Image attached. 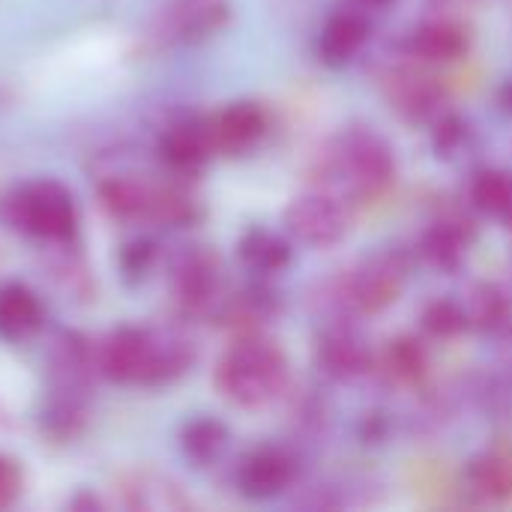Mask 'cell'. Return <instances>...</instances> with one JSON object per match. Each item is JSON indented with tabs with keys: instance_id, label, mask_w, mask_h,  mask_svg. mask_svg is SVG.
Instances as JSON below:
<instances>
[{
	"instance_id": "27",
	"label": "cell",
	"mask_w": 512,
	"mask_h": 512,
	"mask_svg": "<svg viewBox=\"0 0 512 512\" xmlns=\"http://www.w3.org/2000/svg\"><path fill=\"white\" fill-rule=\"evenodd\" d=\"M468 327H471L468 324V312L456 300H435L423 312V330L432 339H453V336L465 333Z\"/></svg>"
},
{
	"instance_id": "30",
	"label": "cell",
	"mask_w": 512,
	"mask_h": 512,
	"mask_svg": "<svg viewBox=\"0 0 512 512\" xmlns=\"http://www.w3.org/2000/svg\"><path fill=\"white\" fill-rule=\"evenodd\" d=\"M465 138V123L459 120V117H444L441 123H438V132H435V144H438V150H444V153H450V150H456L459 147V141Z\"/></svg>"
},
{
	"instance_id": "26",
	"label": "cell",
	"mask_w": 512,
	"mask_h": 512,
	"mask_svg": "<svg viewBox=\"0 0 512 512\" xmlns=\"http://www.w3.org/2000/svg\"><path fill=\"white\" fill-rule=\"evenodd\" d=\"M426 348L411 339V336H402L396 342L387 345L384 351V372L390 381H399V384H408V381H417L423 372H426Z\"/></svg>"
},
{
	"instance_id": "24",
	"label": "cell",
	"mask_w": 512,
	"mask_h": 512,
	"mask_svg": "<svg viewBox=\"0 0 512 512\" xmlns=\"http://www.w3.org/2000/svg\"><path fill=\"white\" fill-rule=\"evenodd\" d=\"M471 201L486 216H512V177L498 168L480 171L471 183Z\"/></svg>"
},
{
	"instance_id": "29",
	"label": "cell",
	"mask_w": 512,
	"mask_h": 512,
	"mask_svg": "<svg viewBox=\"0 0 512 512\" xmlns=\"http://www.w3.org/2000/svg\"><path fill=\"white\" fill-rule=\"evenodd\" d=\"M24 489V471L12 456L0 453V510L12 507Z\"/></svg>"
},
{
	"instance_id": "17",
	"label": "cell",
	"mask_w": 512,
	"mask_h": 512,
	"mask_svg": "<svg viewBox=\"0 0 512 512\" xmlns=\"http://www.w3.org/2000/svg\"><path fill=\"white\" fill-rule=\"evenodd\" d=\"M465 51H468V30L450 18L426 21L411 36V54L426 63H453Z\"/></svg>"
},
{
	"instance_id": "5",
	"label": "cell",
	"mask_w": 512,
	"mask_h": 512,
	"mask_svg": "<svg viewBox=\"0 0 512 512\" xmlns=\"http://www.w3.org/2000/svg\"><path fill=\"white\" fill-rule=\"evenodd\" d=\"M402 288H405V264L399 255L384 252L348 270V276H342L339 300L345 309L357 315H378L399 300Z\"/></svg>"
},
{
	"instance_id": "7",
	"label": "cell",
	"mask_w": 512,
	"mask_h": 512,
	"mask_svg": "<svg viewBox=\"0 0 512 512\" xmlns=\"http://www.w3.org/2000/svg\"><path fill=\"white\" fill-rule=\"evenodd\" d=\"M219 255L210 246H186L171 261V282L186 315H204L219 297Z\"/></svg>"
},
{
	"instance_id": "25",
	"label": "cell",
	"mask_w": 512,
	"mask_h": 512,
	"mask_svg": "<svg viewBox=\"0 0 512 512\" xmlns=\"http://www.w3.org/2000/svg\"><path fill=\"white\" fill-rule=\"evenodd\" d=\"M465 246H468V237L456 222H438L423 237V255L441 270H456L465 255Z\"/></svg>"
},
{
	"instance_id": "9",
	"label": "cell",
	"mask_w": 512,
	"mask_h": 512,
	"mask_svg": "<svg viewBox=\"0 0 512 512\" xmlns=\"http://www.w3.org/2000/svg\"><path fill=\"white\" fill-rule=\"evenodd\" d=\"M225 0H171L156 21L162 42H198L225 21Z\"/></svg>"
},
{
	"instance_id": "32",
	"label": "cell",
	"mask_w": 512,
	"mask_h": 512,
	"mask_svg": "<svg viewBox=\"0 0 512 512\" xmlns=\"http://www.w3.org/2000/svg\"><path fill=\"white\" fill-rule=\"evenodd\" d=\"M354 3H360L363 9H387L393 0H354Z\"/></svg>"
},
{
	"instance_id": "4",
	"label": "cell",
	"mask_w": 512,
	"mask_h": 512,
	"mask_svg": "<svg viewBox=\"0 0 512 512\" xmlns=\"http://www.w3.org/2000/svg\"><path fill=\"white\" fill-rule=\"evenodd\" d=\"M333 174L357 198L381 195L396 177L393 147L372 129H348L336 138L330 153Z\"/></svg>"
},
{
	"instance_id": "23",
	"label": "cell",
	"mask_w": 512,
	"mask_h": 512,
	"mask_svg": "<svg viewBox=\"0 0 512 512\" xmlns=\"http://www.w3.org/2000/svg\"><path fill=\"white\" fill-rule=\"evenodd\" d=\"M42 432L54 441H72L87 423V393L51 390L48 405L42 408Z\"/></svg>"
},
{
	"instance_id": "12",
	"label": "cell",
	"mask_w": 512,
	"mask_h": 512,
	"mask_svg": "<svg viewBox=\"0 0 512 512\" xmlns=\"http://www.w3.org/2000/svg\"><path fill=\"white\" fill-rule=\"evenodd\" d=\"M159 153L174 174H195L210 159V153H216L207 120L171 123L159 138Z\"/></svg>"
},
{
	"instance_id": "1",
	"label": "cell",
	"mask_w": 512,
	"mask_h": 512,
	"mask_svg": "<svg viewBox=\"0 0 512 512\" xmlns=\"http://www.w3.org/2000/svg\"><path fill=\"white\" fill-rule=\"evenodd\" d=\"M99 375L114 384L159 387L180 378L192 360V342L177 330L117 327L99 342Z\"/></svg>"
},
{
	"instance_id": "22",
	"label": "cell",
	"mask_w": 512,
	"mask_h": 512,
	"mask_svg": "<svg viewBox=\"0 0 512 512\" xmlns=\"http://www.w3.org/2000/svg\"><path fill=\"white\" fill-rule=\"evenodd\" d=\"M237 252H240L243 267H249L252 273H261V276L282 273L291 264V246H288V240L279 237V234H273V231H267V228L246 231Z\"/></svg>"
},
{
	"instance_id": "28",
	"label": "cell",
	"mask_w": 512,
	"mask_h": 512,
	"mask_svg": "<svg viewBox=\"0 0 512 512\" xmlns=\"http://www.w3.org/2000/svg\"><path fill=\"white\" fill-rule=\"evenodd\" d=\"M156 258V243L153 240H135L120 252V267L126 276H144Z\"/></svg>"
},
{
	"instance_id": "14",
	"label": "cell",
	"mask_w": 512,
	"mask_h": 512,
	"mask_svg": "<svg viewBox=\"0 0 512 512\" xmlns=\"http://www.w3.org/2000/svg\"><path fill=\"white\" fill-rule=\"evenodd\" d=\"M45 321L39 297L21 285V282H3L0 285V339L24 342L33 333H39Z\"/></svg>"
},
{
	"instance_id": "3",
	"label": "cell",
	"mask_w": 512,
	"mask_h": 512,
	"mask_svg": "<svg viewBox=\"0 0 512 512\" xmlns=\"http://www.w3.org/2000/svg\"><path fill=\"white\" fill-rule=\"evenodd\" d=\"M0 216L9 228L48 243H69L78 231V207L57 180H33L12 189L0 204Z\"/></svg>"
},
{
	"instance_id": "33",
	"label": "cell",
	"mask_w": 512,
	"mask_h": 512,
	"mask_svg": "<svg viewBox=\"0 0 512 512\" xmlns=\"http://www.w3.org/2000/svg\"><path fill=\"white\" fill-rule=\"evenodd\" d=\"M6 429H12V417H9V411L3 408V402H0V432H6Z\"/></svg>"
},
{
	"instance_id": "18",
	"label": "cell",
	"mask_w": 512,
	"mask_h": 512,
	"mask_svg": "<svg viewBox=\"0 0 512 512\" xmlns=\"http://www.w3.org/2000/svg\"><path fill=\"white\" fill-rule=\"evenodd\" d=\"M153 192H156V186L141 183L135 177H108L99 183V201H102L105 213L114 219H123V222L150 219Z\"/></svg>"
},
{
	"instance_id": "6",
	"label": "cell",
	"mask_w": 512,
	"mask_h": 512,
	"mask_svg": "<svg viewBox=\"0 0 512 512\" xmlns=\"http://www.w3.org/2000/svg\"><path fill=\"white\" fill-rule=\"evenodd\" d=\"M348 225V210L327 192H303L285 210V228L291 237L315 249L336 246L348 234Z\"/></svg>"
},
{
	"instance_id": "34",
	"label": "cell",
	"mask_w": 512,
	"mask_h": 512,
	"mask_svg": "<svg viewBox=\"0 0 512 512\" xmlns=\"http://www.w3.org/2000/svg\"><path fill=\"white\" fill-rule=\"evenodd\" d=\"M504 102H507V108H512V81L507 84V90H504Z\"/></svg>"
},
{
	"instance_id": "21",
	"label": "cell",
	"mask_w": 512,
	"mask_h": 512,
	"mask_svg": "<svg viewBox=\"0 0 512 512\" xmlns=\"http://www.w3.org/2000/svg\"><path fill=\"white\" fill-rule=\"evenodd\" d=\"M468 324L486 336H501L512 327V297L501 285H477L465 306Z\"/></svg>"
},
{
	"instance_id": "2",
	"label": "cell",
	"mask_w": 512,
	"mask_h": 512,
	"mask_svg": "<svg viewBox=\"0 0 512 512\" xmlns=\"http://www.w3.org/2000/svg\"><path fill=\"white\" fill-rule=\"evenodd\" d=\"M288 387V360L279 345L246 333L216 366V390L237 408L270 405Z\"/></svg>"
},
{
	"instance_id": "20",
	"label": "cell",
	"mask_w": 512,
	"mask_h": 512,
	"mask_svg": "<svg viewBox=\"0 0 512 512\" xmlns=\"http://www.w3.org/2000/svg\"><path fill=\"white\" fill-rule=\"evenodd\" d=\"M465 486L483 504H504L512 498V465L504 456L483 453L468 465Z\"/></svg>"
},
{
	"instance_id": "10",
	"label": "cell",
	"mask_w": 512,
	"mask_h": 512,
	"mask_svg": "<svg viewBox=\"0 0 512 512\" xmlns=\"http://www.w3.org/2000/svg\"><path fill=\"white\" fill-rule=\"evenodd\" d=\"M213 150L219 153H243L255 147L267 129V117L255 102H234L219 114L207 117Z\"/></svg>"
},
{
	"instance_id": "16",
	"label": "cell",
	"mask_w": 512,
	"mask_h": 512,
	"mask_svg": "<svg viewBox=\"0 0 512 512\" xmlns=\"http://www.w3.org/2000/svg\"><path fill=\"white\" fill-rule=\"evenodd\" d=\"M369 39V21L360 12H336L318 36V54L327 66L351 63Z\"/></svg>"
},
{
	"instance_id": "15",
	"label": "cell",
	"mask_w": 512,
	"mask_h": 512,
	"mask_svg": "<svg viewBox=\"0 0 512 512\" xmlns=\"http://www.w3.org/2000/svg\"><path fill=\"white\" fill-rule=\"evenodd\" d=\"M384 90H387L390 105L399 114L411 117V120H423V117L435 114L438 105H441V87L429 75H423L417 69H396V72H390Z\"/></svg>"
},
{
	"instance_id": "19",
	"label": "cell",
	"mask_w": 512,
	"mask_h": 512,
	"mask_svg": "<svg viewBox=\"0 0 512 512\" xmlns=\"http://www.w3.org/2000/svg\"><path fill=\"white\" fill-rule=\"evenodd\" d=\"M228 450V426L216 417H195L180 429V453L195 465L207 468Z\"/></svg>"
},
{
	"instance_id": "11",
	"label": "cell",
	"mask_w": 512,
	"mask_h": 512,
	"mask_svg": "<svg viewBox=\"0 0 512 512\" xmlns=\"http://www.w3.org/2000/svg\"><path fill=\"white\" fill-rule=\"evenodd\" d=\"M369 345L354 327H330L318 339V366L333 381H354L369 369Z\"/></svg>"
},
{
	"instance_id": "31",
	"label": "cell",
	"mask_w": 512,
	"mask_h": 512,
	"mask_svg": "<svg viewBox=\"0 0 512 512\" xmlns=\"http://www.w3.org/2000/svg\"><path fill=\"white\" fill-rule=\"evenodd\" d=\"M69 507H72V510H99L102 504H99V501H96L93 495L81 492L78 498H72V501H69Z\"/></svg>"
},
{
	"instance_id": "13",
	"label": "cell",
	"mask_w": 512,
	"mask_h": 512,
	"mask_svg": "<svg viewBox=\"0 0 512 512\" xmlns=\"http://www.w3.org/2000/svg\"><path fill=\"white\" fill-rule=\"evenodd\" d=\"M120 504L126 510H186L192 501L183 489L156 471H132L120 480Z\"/></svg>"
},
{
	"instance_id": "8",
	"label": "cell",
	"mask_w": 512,
	"mask_h": 512,
	"mask_svg": "<svg viewBox=\"0 0 512 512\" xmlns=\"http://www.w3.org/2000/svg\"><path fill=\"white\" fill-rule=\"evenodd\" d=\"M297 462L282 447H258L237 468V489L252 501H270L291 489Z\"/></svg>"
}]
</instances>
